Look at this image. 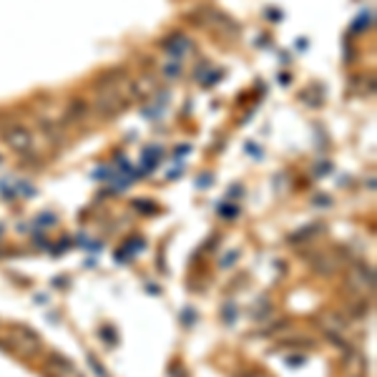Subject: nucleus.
I'll list each match as a JSON object with an SVG mask.
<instances>
[{
	"instance_id": "obj_1",
	"label": "nucleus",
	"mask_w": 377,
	"mask_h": 377,
	"mask_svg": "<svg viewBox=\"0 0 377 377\" xmlns=\"http://www.w3.org/2000/svg\"><path fill=\"white\" fill-rule=\"evenodd\" d=\"M10 345L26 357H38L43 352V339L33 332L31 327H13L10 330Z\"/></svg>"
},
{
	"instance_id": "obj_2",
	"label": "nucleus",
	"mask_w": 377,
	"mask_h": 377,
	"mask_svg": "<svg viewBox=\"0 0 377 377\" xmlns=\"http://www.w3.org/2000/svg\"><path fill=\"white\" fill-rule=\"evenodd\" d=\"M126 106V96H123L121 86H106V89H98L96 96V109L101 116H114Z\"/></svg>"
},
{
	"instance_id": "obj_3",
	"label": "nucleus",
	"mask_w": 377,
	"mask_h": 377,
	"mask_svg": "<svg viewBox=\"0 0 377 377\" xmlns=\"http://www.w3.org/2000/svg\"><path fill=\"white\" fill-rule=\"evenodd\" d=\"M317 322L322 325V330H325V334L330 339H332L334 345H342L350 350V345H347V322L342 320V317H337L334 312H320L317 314Z\"/></svg>"
},
{
	"instance_id": "obj_4",
	"label": "nucleus",
	"mask_w": 377,
	"mask_h": 377,
	"mask_svg": "<svg viewBox=\"0 0 377 377\" xmlns=\"http://www.w3.org/2000/svg\"><path fill=\"white\" fill-rule=\"evenodd\" d=\"M43 367L48 372V377H84L76 364L70 362V360H66L63 355H56V352L45 355Z\"/></svg>"
},
{
	"instance_id": "obj_5",
	"label": "nucleus",
	"mask_w": 377,
	"mask_h": 377,
	"mask_svg": "<svg viewBox=\"0 0 377 377\" xmlns=\"http://www.w3.org/2000/svg\"><path fill=\"white\" fill-rule=\"evenodd\" d=\"M347 282H350V289H355L357 294L375 289V275H372L370 267H352L350 275H347Z\"/></svg>"
},
{
	"instance_id": "obj_6",
	"label": "nucleus",
	"mask_w": 377,
	"mask_h": 377,
	"mask_svg": "<svg viewBox=\"0 0 377 377\" xmlns=\"http://www.w3.org/2000/svg\"><path fill=\"white\" fill-rule=\"evenodd\" d=\"M199 15H201V20H204L209 28H214V31H222V33L229 31L231 36H237V26H234L226 15H222L219 10H214V8H199Z\"/></svg>"
},
{
	"instance_id": "obj_7",
	"label": "nucleus",
	"mask_w": 377,
	"mask_h": 377,
	"mask_svg": "<svg viewBox=\"0 0 377 377\" xmlns=\"http://www.w3.org/2000/svg\"><path fill=\"white\" fill-rule=\"evenodd\" d=\"M339 267H342V259H339L334 252H322V254H317L312 259V269L317 272V275H322V277L334 275Z\"/></svg>"
},
{
	"instance_id": "obj_8",
	"label": "nucleus",
	"mask_w": 377,
	"mask_h": 377,
	"mask_svg": "<svg viewBox=\"0 0 377 377\" xmlns=\"http://www.w3.org/2000/svg\"><path fill=\"white\" fill-rule=\"evenodd\" d=\"M3 136H6L8 146L15 148V151H26V148H31V131H28L26 126H10Z\"/></svg>"
},
{
	"instance_id": "obj_9",
	"label": "nucleus",
	"mask_w": 377,
	"mask_h": 377,
	"mask_svg": "<svg viewBox=\"0 0 377 377\" xmlns=\"http://www.w3.org/2000/svg\"><path fill=\"white\" fill-rule=\"evenodd\" d=\"M86 109H89V106H86L84 101H73L70 103V109L66 111V116H68L70 121H76V118H81V116L86 114Z\"/></svg>"
},
{
	"instance_id": "obj_10",
	"label": "nucleus",
	"mask_w": 377,
	"mask_h": 377,
	"mask_svg": "<svg viewBox=\"0 0 377 377\" xmlns=\"http://www.w3.org/2000/svg\"><path fill=\"white\" fill-rule=\"evenodd\" d=\"M244 377H264V375H259V372H249V375H244Z\"/></svg>"
}]
</instances>
